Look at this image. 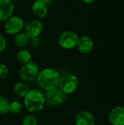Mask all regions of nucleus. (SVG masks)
Masks as SVG:
<instances>
[{"label":"nucleus","instance_id":"412c9836","mask_svg":"<svg viewBox=\"0 0 124 125\" xmlns=\"http://www.w3.org/2000/svg\"><path fill=\"white\" fill-rule=\"evenodd\" d=\"M29 44H30L31 46L33 47V48H37V47H39V45H40V40H39V37L30 38Z\"/></svg>","mask_w":124,"mask_h":125},{"label":"nucleus","instance_id":"393cba45","mask_svg":"<svg viewBox=\"0 0 124 125\" xmlns=\"http://www.w3.org/2000/svg\"><path fill=\"white\" fill-rule=\"evenodd\" d=\"M23 1H26V0H23Z\"/></svg>","mask_w":124,"mask_h":125},{"label":"nucleus","instance_id":"423d86ee","mask_svg":"<svg viewBox=\"0 0 124 125\" xmlns=\"http://www.w3.org/2000/svg\"><path fill=\"white\" fill-rule=\"evenodd\" d=\"M77 34L72 31H65L61 33L58 39L60 46L64 49L70 50L77 46L78 42Z\"/></svg>","mask_w":124,"mask_h":125},{"label":"nucleus","instance_id":"0eeeda50","mask_svg":"<svg viewBox=\"0 0 124 125\" xmlns=\"http://www.w3.org/2000/svg\"><path fill=\"white\" fill-rule=\"evenodd\" d=\"M24 22L23 19L19 16H11L4 23V30L5 32L10 35L17 34L23 28Z\"/></svg>","mask_w":124,"mask_h":125},{"label":"nucleus","instance_id":"4468645a","mask_svg":"<svg viewBox=\"0 0 124 125\" xmlns=\"http://www.w3.org/2000/svg\"><path fill=\"white\" fill-rule=\"evenodd\" d=\"M29 90L28 85L23 81L17 82L13 86L14 93L19 97H24Z\"/></svg>","mask_w":124,"mask_h":125},{"label":"nucleus","instance_id":"20e7f679","mask_svg":"<svg viewBox=\"0 0 124 125\" xmlns=\"http://www.w3.org/2000/svg\"><path fill=\"white\" fill-rule=\"evenodd\" d=\"M79 81L76 75L73 74H66L60 78L58 88L64 94H69L75 92L78 87Z\"/></svg>","mask_w":124,"mask_h":125},{"label":"nucleus","instance_id":"f8f14e48","mask_svg":"<svg viewBox=\"0 0 124 125\" xmlns=\"http://www.w3.org/2000/svg\"><path fill=\"white\" fill-rule=\"evenodd\" d=\"M76 125H94L95 118L94 115L88 111H83L80 112L75 119Z\"/></svg>","mask_w":124,"mask_h":125},{"label":"nucleus","instance_id":"b1692460","mask_svg":"<svg viewBox=\"0 0 124 125\" xmlns=\"http://www.w3.org/2000/svg\"><path fill=\"white\" fill-rule=\"evenodd\" d=\"M36 1H42V2H43V3H45V4H50L51 3V1H52V0H36Z\"/></svg>","mask_w":124,"mask_h":125},{"label":"nucleus","instance_id":"dca6fc26","mask_svg":"<svg viewBox=\"0 0 124 125\" xmlns=\"http://www.w3.org/2000/svg\"><path fill=\"white\" fill-rule=\"evenodd\" d=\"M16 59L20 63L24 64L31 62V55L26 50H20L17 53Z\"/></svg>","mask_w":124,"mask_h":125},{"label":"nucleus","instance_id":"4be33fe9","mask_svg":"<svg viewBox=\"0 0 124 125\" xmlns=\"http://www.w3.org/2000/svg\"><path fill=\"white\" fill-rule=\"evenodd\" d=\"M6 46H7L6 40L1 34H0V53L5 50Z\"/></svg>","mask_w":124,"mask_h":125},{"label":"nucleus","instance_id":"7ed1b4c3","mask_svg":"<svg viewBox=\"0 0 124 125\" xmlns=\"http://www.w3.org/2000/svg\"><path fill=\"white\" fill-rule=\"evenodd\" d=\"M44 95L45 105L51 108L58 107L62 105L67 99V94L61 91L58 87L46 90Z\"/></svg>","mask_w":124,"mask_h":125},{"label":"nucleus","instance_id":"5701e85b","mask_svg":"<svg viewBox=\"0 0 124 125\" xmlns=\"http://www.w3.org/2000/svg\"><path fill=\"white\" fill-rule=\"evenodd\" d=\"M82 1L87 4H91L95 1V0H82Z\"/></svg>","mask_w":124,"mask_h":125},{"label":"nucleus","instance_id":"9d476101","mask_svg":"<svg viewBox=\"0 0 124 125\" xmlns=\"http://www.w3.org/2000/svg\"><path fill=\"white\" fill-rule=\"evenodd\" d=\"M94 46V43L91 37L88 36H83L78 39L76 47L80 53L83 54H88L92 51Z\"/></svg>","mask_w":124,"mask_h":125},{"label":"nucleus","instance_id":"9b49d317","mask_svg":"<svg viewBox=\"0 0 124 125\" xmlns=\"http://www.w3.org/2000/svg\"><path fill=\"white\" fill-rule=\"evenodd\" d=\"M14 4L11 0H0V21H6L12 15Z\"/></svg>","mask_w":124,"mask_h":125},{"label":"nucleus","instance_id":"aec40b11","mask_svg":"<svg viewBox=\"0 0 124 125\" xmlns=\"http://www.w3.org/2000/svg\"><path fill=\"white\" fill-rule=\"evenodd\" d=\"M9 74V68L4 64L0 63V79H4Z\"/></svg>","mask_w":124,"mask_h":125},{"label":"nucleus","instance_id":"a211bd4d","mask_svg":"<svg viewBox=\"0 0 124 125\" xmlns=\"http://www.w3.org/2000/svg\"><path fill=\"white\" fill-rule=\"evenodd\" d=\"M23 110V105L17 101H12L10 103V112L14 114H20Z\"/></svg>","mask_w":124,"mask_h":125},{"label":"nucleus","instance_id":"ddd939ff","mask_svg":"<svg viewBox=\"0 0 124 125\" xmlns=\"http://www.w3.org/2000/svg\"><path fill=\"white\" fill-rule=\"evenodd\" d=\"M31 10L34 15L39 18H43L48 13L47 4L39 1H35L34 2Z\"/></svg>","mask_w":124,"mask_h":125},{"label":"nucleus","instance_id":"2eb2a0df","mask_svg":"<svg viewBox=\"0 0 124 125\" xmlns=\"http://www.w3.org/2000/svg\"><path fill=\"white\" fill-rule=\"evenodd\" d=\"M29 40L30 37L25 32H19L15 34L14 37V43L20 48H24L28 45Z\"/></svg>","mask_w":124,"mask_h":125},{"label":"nucleus","instance_id":"6ab92c4d","mask_svg":"<svg viewBox=\"0 0 124 125\" xmlns=\"http://www.w3.org/2000/svg\"><path fill=\"white\" fill-rule=\"evenodd\" d=\"M22 125H37V120L34 116L27 115L23 119Z\"/></svg>","mask_w":124,"mask_h":125},{"label":"nucleus","instance_id":"6e6552de","mask_svg":"<svg viewBox=\"0 0 124 125\" xmlns=\"http://www.w3.org/2000/svg\"><path fill=\"white\" fill-rule=\"evenodd\" d=\"M109 122L113 125H124V107L113 108L108 116Z\"/></svg>","mask_w":124,"mask_h":125},{"label":"nucleus","instance_id":"39448f33","mask_svg":"<svg viewBox=\"0 0 124 125\" xmlns=\"http://www.w3.org/2000/svg\"><path fill=\"white\" fill-rule=\"evenodd\" d=\"M39 73V69L37 64L33 62L23 64L20 67L18 75L22 81H32L35 80Z\"/></svg>","mask_w":124,"mask_h":125},{"label":"nucleus","instance_id":"f257e3e1","mask_svg":"<svg viewBox=\"0 0 124 125\" xmlns=\"http://www.w3.org/2000/svg\"><path fill=\"white\" fill-rule=\"evenodd\" d=\"M23 102L25 108L29 112H39L45 105L44 93L39 89H31L23 97Z\"/></svg>","mask_w":124,"mask_h":125},{"label":"nucleus","instance_id":"f3484780","mask_svg":"<svg viewBox=\"0 0 124 125\" xmlns=\"http://www.w3.org/2000/svg\"><path fill=\"white\" fill-rule=\"evenodd\" d=\"M10 102L9 100L2 96H0V114H5L10 112Z\"/></svg>","mask_w":124,"mask_h":125},{"label":"nucleus","instance_id":"f03ea898","mask_svg":"<svg viewBox=\"0 0 124 125\" xmlns=\"http://www.w3.org/2000/svg\"><path fill=\"white\" fill-rule=\"evenodd\" d=\"M59 73L53 68H45L39 71L37 78L40 87L45 90L57 88L60 80Z\"/></svg>","mask_w":124,"mask_h":125},{"label":"nucleus","instance_id":"1a4fd4ad","mask_svg":"<svg viewBox=\"0 0 124 125\" xmlns=\"http://www.w3.org/2000/svg\"><path fill=\"white\" fill-rule=\"evenodd\" d=\"M43 29V25L39 20H33L29 22L25 29V33L30 37H37Z\"/></svg>","mask_w":124,"mask_h":125}]
</instances>
